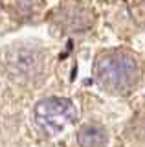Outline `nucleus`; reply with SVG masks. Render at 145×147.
Here are the masks:
<instances>
[{
  "label": "nucleus",
  "mask_w": 145,
  "mask_h": 147,
  "mask_svg": "<svg viewBox=\"0 0 145 147\" xmlns=\"http://www.w3.org/2000/svg\"><path fill=\"white\" fill-rule=\"evenodd\" d=\"M94 77L108 94L127 96L142 81V66L134 53L127 50H110L97 57Z\"/></svg>",
  "instance_id": "nucleus-1"
},
{
  "label": "nucleus",
  "mask_w": 145,
  "mask_h": 147,
  "mask_svg": "<svg viewBox=\"0 0 145 147\" xmlns=\"http://www.w3.org/2000/svg\"><path fill=\"white\" fill-rule=\"evenodd\" d=\"M48 53L37 42H13L0 52V68L11 81L20 85L37 83L44 77Z\"/></svg>",
  "instance_id": "nucleus-2"
},
{
  "label": "nucleus",
  "mask_w": 145,
  "mask_h": 147,
  "mask_svg": "<svg viewBox=\"0 0 145 147\" xmlns=\"http://www.w3.org/2000/svg\"><path fill=\"white\" fill-rule=\"evenodd\" d=\"M77 142L81 147H107L108 132L99 123H87L77 131Z\"/></svg>",
  "instance_id": "nucleus-5"
},
{
  "label": "nucleus",
  "mask_w": 145,
  "mask_h": 147,
  "mask_svg": "<svg viewBox=\"0 0 145 147\" xmlns=\"http://www.w3.org/2000/svg\"><path fill=\"white\" fill-rule=\"evenodd\" d=\"M57 20L59 26L64 28V31H68V33H83L92 26L94 17L83 6H68L61 9V13L57 15Z\"/></svg>",
  "instance_id": "nucleus-4"
},
{
  "label": "nucleus",
  "mask_w": 145,
  "mask_h": 147,
  "mask_svg": "<svg viewBox=\"0 0 145 147\" xmlns=\"http://www.w3.org/2000/svg\"><path fill=\"white\" fill-rule=\"evenodd\" d=\"M35 123L48 136H57L66 131L77 118V109L66 98H46L35 107Z\"/></svg>",
  "instance_id": "nucleus-3"
},
{
  "label": "nucleus",
  "mask_w": 145,
  "mask_h": 147,
  "mask_svg": "<svg viewBox=\"0 0 145 147\" xmlns=\"http://www.w3.org/2000/svg\"><path fill=\"white\" fill-rule=\"evenodd\" d=\"M0 7H2V0H0Z\"/></svg>",
  "instance_id": "nucleus-6"
}]
</instances>
